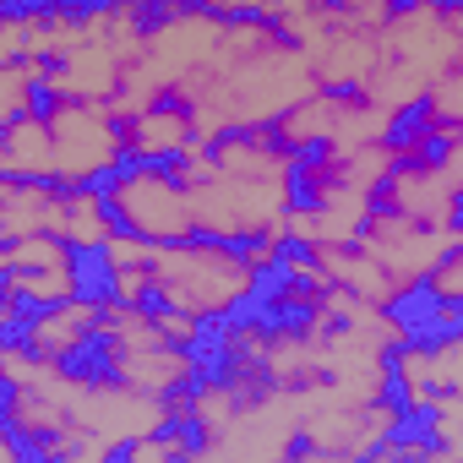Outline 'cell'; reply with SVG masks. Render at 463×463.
Masks as SVG:
<instances>
[{"mask_svg": "<svg viewBox=\"0 0 463 463\" xmlns=\"http://www.w3.org/2000/svg\"><path fill=\"white\" fill-rule=\"evenodd\" d=\"M126 317L131 311H77V322L61 327L66 338L55 344V360H50L55 382L88 387V392L131 387V376H126V333H120Z\"/></svg>", "mask_w": 463, "mask_h": 463, "instance_id": "6da1fadb", "label": "cell"}, {"mask_svg": "<svg viewBox=\"0 0 463 463\" xmlns=\"http://www.w3.org/2000/svg\"><path fill=\"white\" fill-rule=\"evenodd\" d=\"M61 251V279H66V289H71V300H77V311H126V300H131V289H126V273H120V262H115V241L104 235H61L55 241Z\"/></svg>", "mask_w": 463, "mask_h": 463, "instance_id": "7a4b0ae2", "label": "cell"}, {"mask_svg": "<svg viewBox=\"0 0 463 463\" xmlns=\"http://www.w3.org/2000/svg\"><path fill=\"white\" fill-rule=\"evenodd\" d=\"M441 420H447V409L436 403V398H420L414 409H403V414H387L382 420V436H371L365 447H354V458H382V452H447L452 441L441 436Z\"/></svg>", "mask_w": 463, "mask_h": 463, "instance_id": "3957f363", "label": "cell"}, {"mask_svg": "<svg viewBox=\"0 0 463 463\" xmlns=\"http://www.w3.org/2000/svg\"><path fill=\"white\" fill-rule=\"evenodd\" d=\"M447 295H452V289L425 268V273H414L409 284H398L376 311H382V322H387L392 333H403V327H420V322H430L436 311H447Z\"/></svg>", "mask_w": 463, "mask_h": 463, "instance_id": "277c9868", "label": "cell"}, {"mask_svg": "<svg viewBox=\"0 0 463 463\" xmlns=\"http://www.w3.org/2000/svg\"><path fill=\"white\" fill-rule=\"evenodd\" d=\"M441 126V109H436V93H414V99H403L387 120H382V147L392 153V158H403V153H414L420 147V137L425 131H436Z\"/></svg>", "mask_w": 463, "mask_h": 463, "instance_id": "5b68a950", "label": "cell"}, {"mask_svg": "<svg viewBox=\"0 0 463 463\" xmlns=\"http://www.w3.org/2000/svg\"><path fill=\"white\" fill-rule=\"evenodd\" d=\"M147 441H153V447H175V452H185V458H202V452H213V420H207L202 409H164V414L153 420Z\"/></svg>", "mask_w": 463, "mask_h": 463, "instance_id": "8992f818", "label": "cell"}, {"mask_svg": "<svg viewBox=\"0 0 463 463\" xmlns=\"http://www.w3.org/2000/svg\"><path fill=\"white\" fill-rule=\"evenodd\" d=\"M131 322L137 327H175V322H191L185 300L175 295V284H164L158 273H147L142 284H131V300H126Z\"/></svg>", "mask_w": 463, "mask_h": 463, "instance_id": "52a82bcc", "label": "cell"}, {"mask_svg": "<svg viewBox=\"0 0 463 463\" xmlns=\"http://www.w3.org/2000/svg\"><path fill=\"white\" fill-rule=\"evenodd\" d=\"M403 338V349H409V360H441V354H452V349H463V311H436L430 322H420V327H403L398 333Z\"/></svg>", "mask_w": 463, "mask_h": 463, "instance_id": "ba28073f", "label": "cell"}, {"mask_svg": "<svg viewBox=\"0 0 463 463\" xmlns=\"http://www.w3.org/2000/svg\"><path fill=\"white\" fill-rule=\"evenodd\" d=\"M88 207H93V218H99V229H104L109 241L158 251V229H153L137 207H126V191H120V196H104V202H88Z\"/></svg>", "mask_w": 463, "mask_h": 463, "instance_id": "9c48e42d", "label": "cell"}, {"mask_svg": "<svg viewBox=\"0 0 463 463\" xmlns=\"http://www.w3.org/2000/svg\"><path fill=\"white\" fill-rule=\"evenodd\" d=\"M284 207H289L295 218H317V213L327 207V180H322V169H306V164L284 158Z\"/></svg>", "mask_w": 463, "mask_h": 463, "instance_id": "30bf717a", "label": "cell"}, {"mask_svg": "<svg viewBox=\"0 0 463 463\" xmlns=\"http://www.w3.org/2000/svg\"><path fill=\"white\" fill-rule=\"evenodd\" d=\"M191 169H196V158H191L185 142L147 147V180H153V185H164V191H185V185H191Z\"/></svg>", "mask_w": 463, "mask_h": 463, "instance_id": "8fae6325", "label": "cell"}, {"mask_svg": "<svg viewBox=\"0 0 463 463\" xmlns=\"http://www.w3.org/2000/svg\"><path fill=\"white\" fill-rule=\"evenodd\" d=\"M452 153H458V137L447 131V126H436V131H425L420 137V147L414 153H403V158H392L403 175H436V169H447L452 164Z\"/></svg>", "mask_w": 463, "mask_h": 463, "instance_id": "7c38bea8", "label": "cell"}, {"mask_svg": "<svg viewBox=\"0 0 463 463\" xmlns=\"http://www.w3.org/2000/svg\"><path fill=\"white\" fill-rule=\"evenodd\" d=\"M420 403V387L409 376V365H382L376 371V392H371V409L376 414H403Z\"/></svg>", "mask_w": 463, "mask_h": 463, "instance_id": "4fadbf2b", "label": "cell"}, {"mask_svg": "<svg viewBox=\"0 0 463 463\" xmlns=\"http://www.w3.org/2000/svg\"><path fill=\"white\" fill-rule=\"evenodd\" d=\"M158 409H202L207 398H213V387H207V376L202 371H191V365H180V371H169L164 382H158Z\"/></svg>", "mask_w": 463, "mask_h": 463, "instance_id": "5bb4252c", "label": "cell"}, {"mask_svg": "<svg viewBox=\"0 0 463 463\" xmlns=\"http://www.w3.org/2000/svg\"><path fill=\"white\" fill-rule=\"evenodd\" d=\"M0 23H6V28L50 33L61 23V0H0Z\"/></svg>", "mask_w": 463, "mask_h": 463, "instance_id": "9a60e30c", "label": "cell"}, {"mask_svg": "<svg viewBox=\"0 0 463 463\" xmlns=\"http://www.w3.org/2000/svg\"><path fill=\"white\" fill-rule=\"evenodd\" d=\"M131 33L137 39H158L164 28L180 23V0H131V12H126Z\"/></svg>", "mask_w": 463, "mask_h": 463, "instance_id": "2e32d148", "label": "cell"}, {"mask_svg": "<svg viewBox=\"0 0 463 463\" xmlns=\"http://www.w3.org/2000/svg\"><path fill=\"white\" fill-rule=\"evenodd\" d=\"M120 191H131V185H126V175H120L115 158H99V164L77 169V196L82 202H104V196H120Z\"/></svg>", "mask_w": 463, "mask_h": 463, "instance_id": "e0dca14e", "label": "cell"}, {"mask_svg": "<svg viewBox=\"0 0 463 463\" xmlns=\"http://www.w3.org/2000/svg\"><path fill=\"white\" fill-rule=\"evenodd\" d=\"M120 12H131V0H61V23L77 28V33H88L93 23L120 17Z\"/></svg>", "mask_w": 463, "mask_h": 463, "instance_id": "ac0fdd59", "label": "cell"}, {"mask_svg": "<svg viewBox=\"0 0 463 463\" xmlns=\"http://www.w3.org/2000/svg\"><path fill=\"white\" fill-rule=\"evenodd\" d=\"M273 257H284V262H295V268L322 273V246H317L311 235H300V229H284V235H273Z\"/></svg>", "mask_w": 463, "mask_h": 463, "instance_id": "d6986e66", "label": "cell"}, {"mask_svg": "<svg viewBox=\"0 0 463 463\" xmlns=\"http://www.w3.org/2000/svg\"><path fill=\"white\" fill-rule=\"evenodd\" d=\"M398 185H403V169L387 164V169L371 180V191H365V213H371V218H392V213H398Z\"/></svg>", "mask_w": 463, "mask_h": 463, "instance_id": "ffe728a7", "label": "cell"}, {"mask_svg": "<svg viewBox=\"0 0 463 463\" xmlns=\"http://www.w3.org/2000/svg\"><path fill=\"white\" fill-rule=\"evenodd\" d=\"M333 137L327 131H311V137H289V153L284 158H295V164H306V169H327L333 164Z\"/></svg>", "mask_w": 463, "mask_h": 463, "instance_id": "44dd1931", "label": "cell"}, {"mask_svg": "<svg viewBox=\"0 0 463 463\" xmlns=\"http://www.w3.org/2000/svg\"><path fill=\"white\" fill-rule=\"evenodd\" d=\"M147 115H153V120H191V99L175 93V88H164V93H153Z\"/></svg>", "mask_w": 463, "mask_h": 463, "instance_id": "7402d4cb", "label": "cell"}, {"mask_svg": "<svg viewBox=\"0 0 463 463\" xmlns=\"http://www.w3.org/2000/svg\"><path fill=\"white\" fill-rule=\"evenodd\" d=\"M104 131H109V142H115V147H120V142H142V115L115 109V115L104 120Z\"/></svg>", "mask_w": 463, "mask_h": 463, "instance_id": "603a6c76", "label": "cell"}, {"mask_svg": "<svg viewBox=\"0 0 463 463\" xmlns=\"http://www.w3.org/2000/svg\"><path fill=\"white\" fill-rule=\"evenodd\" d=\"M147 447H153L147 436H120V441H109V447H104V463H131V458H142Z\"/></svg>", "mask_w": 463, "mask_h": 463, "instance_id": "cb8c5ba5", "label": "cell"}, {"mask_svg": "<svg viewBox=\"0 0 463 463\" xmlns=\"http://www.w3.org/2000/svg\"><path fill=\"white\" fill-rule=\"evenodd\" d=\"M387 23H409V17H420L425 12V0H382V6H376Z\"/></svg>", "mask_w": 463, "mask_h": 463, "instance_id": "d4e9b609", "label": "cell"}, {"mask_svg": "<svg viewBox=\"0 0 463 463\" xmlns=\"http://www.w3.org/2000/svg\"><path fill=\"white\" fill-rule=\"evenodd\" d=\"M322 93L333 99V104H365V88L349 77V82H322Z\"/></svg>", "mask_w": 463, "mask_h": 463, "instance_id": "484cf974", "label": "cell"}, {"mask_svg": "<svg viewBox=\"0 0 463 463\" xmlns=\"http://www.w3.org/2000/svg\"><path fill=\"white\" fill-rule=\"evenodd\" d=\"M354 322H360L354 311H333V317H322V333L327 338H344V333H354Z\"/></svg>", "mask_w": 463, "mask_h": 463, "instance_id": "4316f807", "label": "cell"}, {"mask_svg": "<svg viewBox=\"0 0 463 463\" xmlns=\"http://www.w3.org/2000/svg\"><path fill=\"white\" fill-rule=\"evenodd\" d=\"M284 452H289V458H306V452H317V441H311V430H295V436L284 441Z\"/></svg>", "mask_w": 463, "mask_h": 463, "instance_id": "83f0119b", "label": "cell"}, {"mask_svg": "<svg viewBox=\"0 0 463 463\" xmlns=\"http://www.w3.org/2000/svg\"><path fill=\"white\" fill-rule=\"evenodd\" d=\"M447 229H452V235H463V185L452 191V207H447Z\"/></svg>", "mask_w": 463, "mask_h": 463, "instance_id": "f1b7e54d", "label": "cell"}]
</instances>
